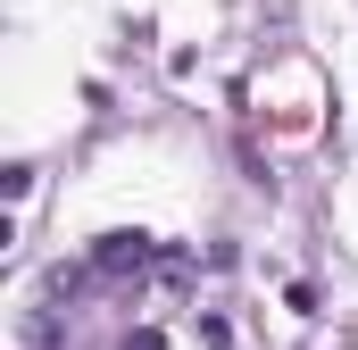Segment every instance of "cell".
Segmentation results:
<instances>
[{
	"mask_svg": "<svg viewBox=\"0 0 358 350\" xmlns=\"http://www.w3.org/2000/svg\"><path fill=\"white\" fill-rule=\"evenodd\" d=\"M125 350H159V334H142V342H125Z\"/></svg>",
	"mask_w": 358,
	"mask_h": 350,
	"instance_id": "cell-1",
	"label": "cell"
}]
</instances>
